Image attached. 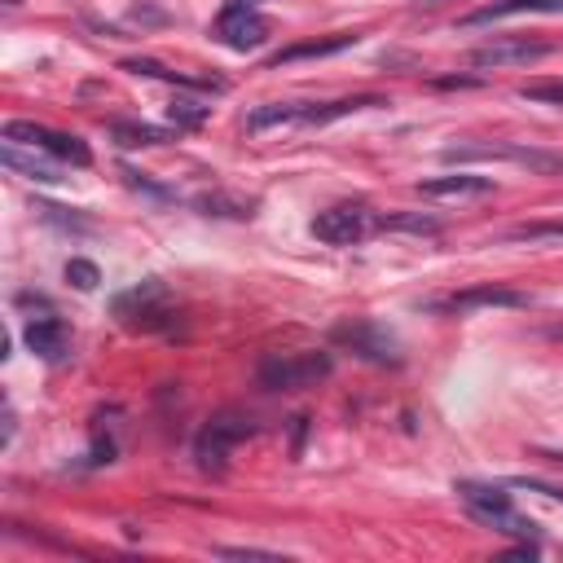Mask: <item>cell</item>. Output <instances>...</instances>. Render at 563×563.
Returning <instances> with one entry per match:
<instances>
[{"label": "cell", "mask_w": 563, "mask_h": 563, "mask_svg": "<svg viewBox=\"0 0 563 563\" xmlns=\"http://www.w3.org/2000/svg\"><path fill=\"white\" fill-rule=\"evenodd\" d=\"M453 493L462 497V506H466V515H471L475 523H484V528H493V532H506V537H523V541L537 537V523L515 510V501H510L506 488H497V484H475V479H457Z\"/></svg>", "instance_id": "1"}, {"label": "cell", "mask_w": 563, "mask_h": 563, "mask_svg": "<svg viewBox=\"0 0 563 563\" xmlns=\"http://www.w3.org/2000/svg\"><path fill=\"white\" fill-rule=\"evenodd\" d=\"M325 374H330V356L325 352H273L255 369L264 391H303V387L321 383Z\"/></svg>", "instance_id": "2"}, {"label": "cell", "mask_w": 563, "mask_h": 563, "mask_svg": "<svg viewBox=\"0 0 563 563\" xmlns=\"http://www.w3.org/2000/svg\"><path fill=\"white\" fill-rule=\"evenodd\" d=\"M251 431H255L251 418L238 413V409H220V413H211V418L202 422V431L194 435V462H198V471H224L229 453H233Z\"/></svg>", "instance_id": "3"}, {"label": "cell", "mask_w": 563, "mask_h": 563, "mask_svg": "<svg viewBox=\"0 0 563 563\" xmlns=\"http://www.w3.org/2000/svg\"><path fill=\"white\" fill-rule=\"evenodd\" d=\"M4 141H9V145L40 150L44 158L70 163V167H88V163H92L88 145H84L75 132H57V128H44V123H31V119H9V123H4Z\"/></svg>", "instance_id": "4"}, {"label": "cell", "mask_w": 563, "mask_h": 563, "mask_svg": "<svg viewBox=\"0 0 563 563\" xmlns=\"http://www.w3.org/2000/svg\"><path fill=\"white\" fill-rule=\"evenodd\" d=\"M369 229H378V216L365 202H334V207L312 216V238L325 242V246H352Z\"/></svg>", "instance_id": "5"}, {"label": "cell", "mask_w": 563, "mask_h": 563, "mask_svg": "<svg viewBox=\"0 0 563 563\" xmlns=\"http://www.w3.org/2000/svg\"><path fill=\"white\" fill-rule=\"evenodd\" d=\"M330 339H334L339 347H347L352 356H361V361L400 365V343H396L383 325H374V321H343V325L330 330Z\"/></svg>", "instance_id": "6"}, {"label": "cell", "mask_w": 563, "mask_h": 563, "mask_svg": "<svg viewBox=\"0 0 563 563\" xmlns=\"http://www.w3.org/2000/svg\"><path fill=\"white\" fill-rule=\"evenodd\" d=\"M216 40L233 53H251L268 40V18L260 9H251L246 0H229L216 18Z\"/></svg>", "instance_id": "7"}, {"label": "cell", "mask_w": 563, "mask_h": 563, "mask_svg": "<svg viewBox=\"0 0 563 563\" xmlns=\"http://www.w3.org/2000/svg\"><path fill=\"white\" fill-rule=\"evenodd\" d=\"M114 312H119L128 325H136V330H163V325L172 321L167 290H163L154 277H150V282H141L136 290L119 295V299H114Z\"/></svg>", "instance_id": "8"}, {"label": "cell", "mask_w": 563, "mask_h": 563, "mask_svg": "<svg viewBox=\"0 0 563 563\" xmlns=\"http://www.w3.org/2000/svg\"><path fill=\"white\" fill-rule=\"evenodd\" d=\"M554 44L550 40H528V35H501V40H488L471 53L475 66H528V62H541L550 57Z\"/></svg>", "instance_id": "9"}, {"label": "cell", "mask_w": 563, "mask_h": 563, "mask_svg": "<svg viewBox=\"0 0 563 563\" xmlns=\"http://www.w3.org/2000/svg\"><path fill=\"white\" fill-rule=\"evenodd\" d=\"M22 339H26V347H31L40 361H62V356H66V343H70V330H66L62 317L44 312V317H31V321H26Z\"/></svg>", "instance_id": "10"}, {"label": "cell", "mask_w": 563, "mask_h": 563, "mask_svg": "<svg viewBox=\"0 0 563 563\" xmlns=\"http://www.w3.org/2000/svg\"><path fill=\"white\" fill-rule=\"evenodd\" d=\"M422 198H484L493 194V176H475V172H453V176H431L418 180Z\"/></svg>", "instance_id": "11"}, {"label": "cell", "mask_w": 563, "mask_h": 563, "mask_svg": "<svg viewBox=\"0 0 563 563\" xmlns=\"http://www.w3.org/2000/svg\"><path fill=\"white\" fill-rule=\"evenodd\" d=\"M449 312H466V308H528V295L523 290H510V286H471L453 299H444Z\"/></svg>", "instance_id": "12"}, {"label": "cell", "mask_w": 563, "mask_h": 563, "mask_svg": "<svg viewBox=\"0 0 563 563\" xmlns=\"http://www.w3.org/2000/svg\"><path fill=\"white\" fill-rule=\"evenodd\" d=\"M119 70L128 75H145V79H163V84H176V88H198V92H220L224 79H198V75H180V70H167L163 62L154 57H128Z\"/></svg>", "instance_id": "13"}, {"label": "cell", "mask_w": 563, "mask_h": 563, "mask_svg": "<svg viewBox=\"0 0 563 563\" xmlns=\"http://www.w3.org/2000/svg\"><path fill=\"white\" fill-rule=\"evenodd\" d=\"M515 13H563V0H493V4H479L462 18V26H479V22H493V18H515Z\"/></svg>", "instance_id": "14"}, {"label": "cell", "mask_w": 563, "mask_h": 563, "mask_svg": "<svg viewBox=\"0 0 563 563\" xmlns=\"http://www.w3.org/2000/svg\"><path fill=\"white\" fill-rule=\"evenodd\" d=\"M303 110H308V101H268V106H255L246 114V132H268V128L303 123Z\"/></svg>", "instance_id": "15"}, {"label": "cell", "mask_w": 563, "mask_h": 563, "mask_svg": "<svg viewBox=\"0 0 563 563\" xmlns=\"http://www.w3.org/2000/svg\"><path fill=\"white\" fill-rule=\"evenodd\" d=\"M361 35L356 31H339V35H330V40H308V44H290V48H282L277 57H273V66H286V62H303V57H330V53H339V48H352Z\"/></svg>", "instance_id": "16"}, {"label": "cell", "mask_w": 563, "mask_h": 563, "mask_svg": "<svg viewBox=\"0 0 563 563\" xmlns=\"http://www.w3.org/2000/svg\"><path fill=\"white\" fill-rule=\"evenodd\" d=\"M0 158H4V167L9 172H22L26 180H44V185H53V180H62V172H57V163H48V158H35V150H31V158L18 150V145H9L4 141V150H0Z\"/></svg>", "instance_id": "17"}, {"label": "cell", "mask_w": 563, "mask_h": 563, "mask_svg": "<svg viewBox=\"0 0 563 563\" xmlns=\"http://www.w3.org/2000/svg\"><path fill=\"white\" fill-rule=\"evenodd\" d=\"M110 136H114L123 150H145V145H163V141H167V132H163V128L132 123V119H114V123H110Z\"/></svg>", "instance_id": "18"}, {"label": "cell", "mask_w": 563, "mask_h": 563, "mask_svg": "<svg viewBox=\"0 0 563 563\" xmlns=\"http://www.w3.org/2000/svg\"><path fill=\"white\" fill-rule=\"evenodd\" d=\"M378 229L387 233H418V238H435L444 224L435 216H422V211H391V216H378Z\"/></svg>", "instance_id": "19"}, {"label": "cell", "mask_w": 563, "mask_h": 563, "mask_svg": "<svg viewBox=\"0 0 563 563\" xmlns=\"http://www.w3.org/2000/svg\"><path fill=\"white\" fill-rule=\"evenodd\" d=\"M251 198H229V194H207V198H198V211L202 216H233V220H242V216H251Z\"/></svg>", "instance_id": "20"}, {"label": "cell", "mask_w": 563, "mask_h": 563, "mask_svg": "<svg viewBox=\"0 0 563 563\" xmlns=\"http://www.w3.org/2000/svg\"><path fill=\"white\" fill-rule=\"evenodd\" d=\"M207 114H211V106H198V101H185V97H176V101L167 106V119L176 123V132H180V128H202Z\"/></svg>", "instance_id": "21"}, {"label": "cell", "mask_w": 563, "mask_h": 563, "mask_svg": "<svg viewBox=\"0 0 563 563\" xmlns=\"http://www.w3.org/2000/svg\"><path fill=\"white\" fill-rule=\"evenodd\" d=\"M519 97H523V101H541V106H563V79H532V84H519Z\"/></svg>", "instance_id": "22"}, {"label": "cell", "mask_w": 563, "mask_h": 563, "mask_svg": "<svg viewBox=\"0 0 563 563\" xmlns=\"http://www.w3.org/2000/svg\"><path fill=\"white\" fill-rule=\"evenodd\" d=\"M66 282H70L75 290H92V286L101 282V273H97L92 260H70V264H66Z\"/></svg>", "instance_id": "23"}, {"label": "cell", "mask_w": 563, "mask_h": 563, "mask_svg": "<svg viewBox=\"0 0 563 563\" xmlns=\"http://www.w3.org/2000/svg\"><path fill=\"white\" fill-rule=\"evenodd\" d=\"M506 238H515V242H541V238H563V220H554V224H519V229H510Z\"/></svg>", "instance_id": "24"}, {"label": "cell", "mask_w": 563, "mask_h": 563, "mask_svg": "<svg viewBox=\"0 0 563 563\" xmlns=\"http://www.w3.org/2000/svg\"><path fill=\"white\" fill-rule=\"evenodd\" d=\"M123 185H128V189H136V194H150L154 202H167V198H172V194H167L163 185L145 180V172H132V167H123Z\"/></svg>", "instance_id": "25"}, {"label": "cell", "mask_w": 563, "mask_h": 563, "mask_svg": "<svg viewBox=\"0 0 563 563\" xmlns=\"http://www.w3.org/2000/svg\"><path fill=\"white\" fill-rule=\"evenodd\" d=\"M220 559H282L277 550H255V545H220Z\"/></svg>", "instance_id": "26"}]
</instances>
